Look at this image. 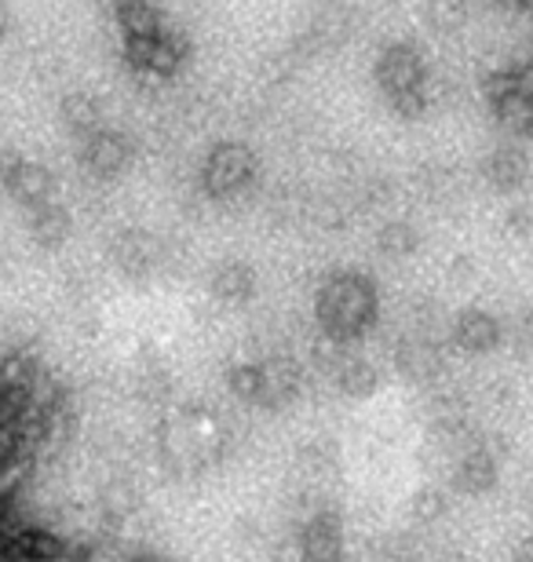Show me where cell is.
I'll list each match as a JSON object with an SVG mask.
<instances>
[{
  "label": "cell",
  "mask_w": 533,
  "mask_h": 562,
  "mask_svg": "<svg viewBox=\"0 0 533 562\" xmlns=\"http://www.w3.org/2000/svg\"><path fill=\"white\" fill-rule=\"evenodd\" d=\"M377 85L380 92L391 99L399 95H410V92H421V88H427L431 74H427V63L417 44H388L380 55H377Z\"/></svg>",
  "instance_id": "obj_4"
},
{
  "label": "cell",
  "mask_w": 533,
  "mask_h": 562,
  "mask_svg": "<svg viewBox=\"0 0 533 562\" xmlns=\"http://www.w3.org/2000/svg\"><path fill=\"white\" fill-rule=\"evenodd\" d=\"M530 168H533V161L523 150H519V146H501V150H493L482 161V176H486V183H490L493 190L512 194V190L526 187Z\"/></svg>",
  "instance_id": "obj_14"
},
{
  "label": "cell",
  "mask_w": 533,
  "mask_h": 562,
  "mask_svg": "<svg viewBox=\"0 0 533 562\" xmlns=\"http://www.w3.org/2000/svg\"><path fill=\"white\" fill-rule=\"evenodd\" d=\"M113 22L121 30V41H151L168 30L165 11L154 0H118L113 4Z\"/></svg>",
  "instance_id": "obj_11"
},
{
  "label": "cell",
  "mask_w": 533,
  "mask_h": 562,
  "mask_svg": "<svg viewBox=\"0 0 533 562\" xmlns=\"http://www.w3.org/2000/svg\"><path fill=\"white\" fill-rule=\"evenodd\" d=\"M297 468L311 482H322L325 475H333V468H336V446L333 442H311V446H303L300 457H297Z\"/></svg>",
  "instance_id": "obj_22"
},
{
  "label": "cell",
  "mask_w": 533,
  "mask_h": 562,
  "mask_svg": "<svg viewBox=\"0 0 533 562\" xmlns=\"http://www.w3.org/2000/svg\"><path fill=\"white\" fill-rule=\"evenodd\" d=\"M59 117H63V125L74 132L77 139H85V136H92V132L103 128V117H99V103L92 95H85V92H70L59 103Z\"/></svg>",
  "instance_id": "obj_17"
},
{
  "label": "cell",
  "mask_w": 533,
  "mask_h": 562,
  "mask_svg": "<svg viewBox=\"0 0 533 562\" xmlns=\"http://www.w3.org/2000/svg\"><path fill=\"white\" fill-rule=\"evenodd\" d=\"M4 190L19 209L30 212V209H41V205H48V201H55V176L44 165L22 157V165L11 172Z\"/></svg>",
  "instance_id": "obj_10"
},
{
  "label": "cell",
  "mask_w": 533,
  "mask_h": 562,
  "mask_svg": "<svg viewBox=\"0 0 533 562\" xmlns=\"http://www.w3.org/2000/svg\"><path fill=\"white\" fill-rule=\"evenodd\" d=\"M449 340L457 351L464 355H490L497 344H501V322L493 318L490 311H460L453 318Z\"/></svg>",
  "instance_id": "obj_9"
},
{
  "label": "cell",
  "mask_w": 533,
  "mask_h": 562,
  "mask_svg": "<svg viewBox=\"0 0 533 562\" xmlns=\"http://www.w3.org/2000/svg\"><path fill=\"white\" fill-rule=\"evenodd\" d=\"M226 387H231L234 398L242 402H259V362H242V366H231L226 373Z\"/></svg>",
  "instance_id": "obj_23"
},
{
  "label": "cell",
  "mask_w": 533,
  "mask_h": 562,
  "mask_svg": "<svg viewBox=\"0 0 533 562\" xmlns=\"http://www.w3.org/2000/svg\"><path fill=\"white\" fill-rule=\"evenodd\" d=\"M110 260L118 263V271L124 278L146 281V278H154L165 267L168 249H165V241L157 238L154 231L129 227V231H121L118 238L110 241Z\"/></svg>",
  "instance_id": "obj_5"
},
{
  "label": "cell",
  "mask_w": 533,
  "mask_h": 562,
  "mask_svg": "<svg viewBox=\"0 0 533 562\" xmlns=\"http://www.w3.org/2000/svg\"><path fill=\"white\" fill-rule=\"evenodd\" d=\"M190 55V41L176 26H168L162 37L151 41H124V63L132 66V74L154 77V81H173L184 70Z\"/></svg>",
  "instance_id": "obj_3"
},
{
  "label": "cell",
  "mask_w": 533,
  "mask_h": 562,
  "mask_svg": "<svg viewBox=\"0 0 533 562\" xmlns=\"http://www.w3.org/2000/svg\"><path fill=\"white\" fill-rule=\"evenodd\" d=\"M486 4H493V8H519V0H486Z\"/></svg>",
  "instance_id": "obj_29"
},
{
  "label": "cell",
  "mask_w": 533,
  "mask_h": 562,
  "mask_svg": "<svg viewBox=\"0 0 533 562\" xmlns=\"http://www.w3.org/2000/svg\"><path fill=\"white\" fill-rule=\"evenodd\" d=\"M303 369L286 355H270L259 362V402L264 409H286L300 398Z\"/></svg>",
  "instance_id": "obj_7"
},
{
  "label": "cell",
  "mask_w": 533,
  "mask_h": 562,
  "mask_svg": "<svg viewBox=\"0 0 533 562\" xmlns=\"http://www.w3.org/2000/svg\"><path fill=\"white\" fill-rule=\"evenodd\" d=\"M515 562H533V555H526V552H519V559Z\"/></svg>",
  "instance_id": "obj_31"
},
{
  "label": "cell",
  "mask_w": 533,
  "mask_h": 562,
  "mask_svg": "<svg viewBox=\"0 0 533 562\" xmlns=\"http://www.w3.org/2000/svg\"><path fill=\"white\" fill-rule=\"evenodd\" d=\"M449 508V497H446V490H438V486H421L417 490V497H413V519L417 522H435L442 519Z\"/></svg>",
  "instance_id": "obj_24"
},
{
  "label": "cell",
  "mask_w": 533,
  "mask_h": 562,
  "mask_svg": "<svg viewBox=\"0 0 533 562\" xmlns=\"http://www.w3.org/2000/svg\"><path fill=\"white\" fill-rule=\"evenodd\" d=\"M256 168L259 161H256L253 146H245L237 139H223L212 146L206 165H201V187H206V194L215 201L237 198L242 190L253 187Z\"/></svg>",
  "instance_id": "obj_2"
},
{
  "label": "cell",
  "mask_w": 533,
  "mask_h": 562,
  "mask_svg": "<svg viewBox=\"0 0 533 562\" xmlns=\"http://www.w3.org/2000/svg\"><path fill=\"white\" fill-rule=\"evenodd\" d=\"M497 475H501V468H497V453L490 446L479 442L460 457L457 471H453V486L475 497V493H490L497 486Z\"/></svg>",
  "instance_id": "obj_13"
},
{
  "label": "cell",
  "mask_w": 533,
  "mask_h": 562,
  "mask_svg": "<svg viewBox=\"0 0 533 562\" xmlns=\"http://www.w3.org/2000/svg\"><path fill=\"white\" fill-rule=\"evenodd\" d=\"M377 311H380L377 285L358 271L329 274L319 289V300H314V314H319L325 340L336 344L362 340L373 329V322H377Z\"/></svg>",
  "instance_id": "obj_1"
},
{
  "label": "cell",
  "mask_w": 533,
  "mask_h": 562,
  "mask_svg": "<svg viewBox=\"0 0 533 562\" xmlns=\"http://www.w3.org/2000/svg\"><path fill=\"white\" fill-rule=\"evenodd\" d=\"M504 234L508 238H530L533 234V209L526 201H519V205L504 212Z\"/></svg>",
  "instance_id": "obj_25"
},
{
  "label": "cell",
  "mask_w": 533,
  "mask_h": 562,
  "mask_svg": "<svg viewBox=\"0 0 533 562\" xmlns=\"http://www.w3.org/2000/svg\"><path fill=\"white\" fill-rule=\"evenodd\" d=\"M19 165H22V154H19V150H11V146H4V150H0V187L8 183L11 172H15Z\"/></svg>",
  "instance_id": "obj_26"
},
{
  "label": "cell",
  "mask_w": 533,
  "mask_h": 562,
  "mask_svg": "<svg viewBox=\"0 0 533 562\" xmlns=\"http://www.w3.org/2000/svg\"><path fill=\"white\" fill-rule=\"evenodd\" d=\"M471 0H427V22L435 33H457L468 26Z\"/></svg>",
  "instance_id": "obj_21"
},
{
  "label": "cell",
  "mask_w": 533,
  "mask_h": 562,
  "mask_svg": "<svg viewBox=\"0 0 533 562\" xmlns=\"http://www.w3.org/2000/svg\"><path fill=\"white\" fill-rule=\"evenodd\" d=\"M8 33H11V11L4 0H0V37H8Z\"/></svg>",
  "instance_id": "obj_28"
},
{
  "label": "cell",
  "mask_w": 533,
  "mask_h": 562,
  "mask_svg": "<svg viewBox=\"0 0 533 562\" xmlns=\"http://www.w3.org/2000/svg\"><path fill=\"white\" fill-rule=\"evenodd\" d=\"M333 380L347 398H369L380 387V369L366 362V358H340Z\"/></svg>",
  "instance_id": "obj_16"
},
{
  "label": "cell",
  "mask_w": 533,
  "mask_h": 562,
  "mask_svg": "<svg viewBox=\"0 0 533 562\" xmlns=\"http://www.w3.org/2000/svg\"><path fill=\"white\" fill-rule=\"evenodd\" d=\"M377 249L388 256V260H406V256H413L421 249V234H417L413 223L391 220L377 231Z\"/></svg>",
  "instance_id": "obj_20"
},
{
  "label": "cell",
  "mask_w": 533,
  "mask_h": 562,
  "mask_svg": "<svg viewBox=\"0 0 533 562\" xmlns=\"http://www.w3.org/2000/svg\"><path fill=\"white\" fill-rule=\"evenodd\" d=\"M395 362H399L402 376H413V380H431V376L438 373V351H435V344H431L427 336L402 340L399 355H395Z\"/></svg>",
  "instance_id": "obj_18"
},
{
  "label": "cell",
  "mask_w": 533,
  "mask_h": 562,
  "mask_svg": "<svg viewBox=\"0 0 533 562\" xmlns=\"http://www.w3.org/2000/svg\"><path fill=\"white\" fill-rule=\"evenodd\" d=\"M300 559L303 562H344V526L333 512H311L300 530Z\"/></svg>",
  "instance_id": "obj_8"
},
{
  "label": "cell",
  "mask_w": 533,
  "mask_h": 562,
  "mask_svg": "<svg viewBox=\"0 0 533 562\" xmlns=\"http://www.w3.org/2000/svg\"><path fill=\"white\" fill-rule=\"evenodd\" d=\"M209 292L226 307H245L256 296V271L245 260H223L209 274Z\"/></svg>",
  "instance_id": "obj_12"
},
{
  "label": "cell",
  "mask_w": 533,
  "mask_h": 562,
  "mask_svg": "<svg viewBox=\"0 0 533 562\" xmlns=\"http://www.w3.org/2000/svg\"><path fill=\"white\" fill-rule=\"evenodd\" d=\"M70 212H66L59 201H48V205L41 209H30L26 212V231L33 245H41V249H63L66 238H70Z\"/></svg>",
  "instance_id": "obj_15"
},
{
  "label": "cell",
  "mask_w": 533,
  "mask_h": 562,
  "mask_svg": "<svg viewBox=\"0 0 533 562\" xmlns=\"http://www.w3.org/2000/svg\"><path fill=\"white\" fill-rule=\"evenodd\" d=\"M124 562H173V559H165L162 552H135V555H129Z\"/></svg>",
  "instance_id": "obj_27"
},
{
  "label": "cell",
  "mask_w": 533,
  "mask_h": 562,
  "mask_svg": "<svg viewBox=\"0 0 533 562\" xmlns=\"http://www.w3.org/2000/svg\"><path fill=\"white\" fill-rule=\"evenodd\" d=\"M493 110V117H497V125H501L508 136H519V139H533V103L526 95H519L512 92L508 99H501Z\"/></svg>",
  "instance_id": "obj_19"
},
{
  "label": "cell",
  "mask_w": 533,
  "mask_h": 562,
  "mask_svg": "<svg viewBox=\"0 0 533 562\" xmlns=\"http://www.w3.org/2000/svg\"><path fill=\"white\" fill-rule=\"evenodd\" d=\"M515 11H526V15H533V0H519Z\"/></svg>",
  "instance_id": "obj_30"
},
{
  "label": "cell",
  "mask_w": 533,
  "mask_h": 562,
  "mask_svg": "<svg viewBox=\"0 0 533 562\" xmlns=\"http://www.w3.org/2000/svg\"><path fill=\"white\" fill-rule=\"evenodd\" d=\"M132 139L124 132H113V128H99L92 136L81 139V165L88 176L96 179H118L124 168L132 165Z\"/></svg>",
  "instance_id": "obj_6"
}]
</instances>
